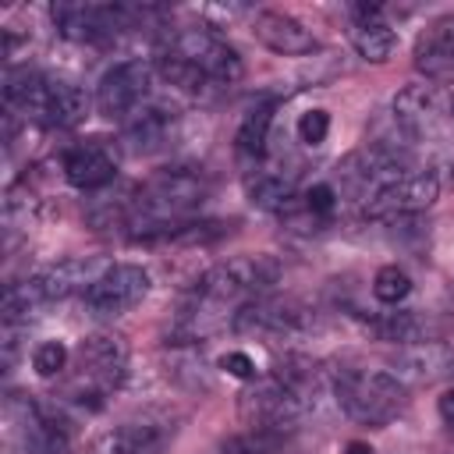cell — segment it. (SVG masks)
Here are the masks:
<instances>
[{
  "mask_svg": "<svg viewBox=\"0 0 454 454\" xmlns=\"http://www.w3.org/2000/svg\"><path fill=\"white\" fill-rule=\"evenodd\" d=\"M4 99L11 110H21L28 121L46 128H74L89 114V96L60 78H46L39 71L18 67L4 78Z\"/></svg>",
  "mask_w": 454,
  "mask_h": 454,
  "instance_id": "6da1fadb",
  "label": "cell"
},
{
  "mask_svg": "<svg viewBox=\"0 0 454 454\" xmlns=\"http://www.w3.org/2000/svg\"><path fill=\"white\" fill-rule=\"evenodd\" d=\"M209 184L199 167H167L153 174L138 192H135V213L131 227H163L184 220L199 202L206 199Z\"/></svg>",
  "mask_w": 454,
  "mask_h": 454,
  "instance_id": "7a4b0ae2",
  "label": "cell"
},
{
  "mask_svg": "<svg viewBox=\"0 0 454 454\" xmlns=\"http://www.w3.org/2000/svg\"><path fill=\"white\" fill-rule=\"evenodd\" d=\"M337 404L362 426H387L404 408V383L387 369H340L333 376Z\"/></svg>",
  "mask_w": 454,
  "mask_h": 454,
  "instance_id": "3957f363",
  "label": "cell"
},
{
  "mask_svg": "<svg viewBox=\"0 0 454 454\" xmlns=\"http://www.w3.org/2000/svg\"><path fill=\"white\" fill-rule=\"evenodd\" d=\"M277 280H280V262L273 255L266 252L234 255L216 262L195 280V298L213 305H245L252 298H266Z\"/></svg>",
  "mask_w": 454,
  "mask_h": 454,
  "instance_id": "277c9868",
  "label": "cell"
},
{
  "mask_svg": "<svg viewBox=\"0 0 454 454\" xmlns=\"http://www.w3.org/2000/svg\"><path fill=\"white\" fill-rule=\"evenodd\" d=\"M4 443L11 454H67V426L50 415L39 401L11 394L4 401Z\"/></svg>",
  "mask_w": 454,
  "mask_h": 454,
  "instance_id": "5b68a950",
  "label": "cell"
},
{
  "mask_svg": "<svg viewBox=\"0 0 454 454\" xmlns=\"http://www.w3.org/2000/svg\"><path fill=\"white\" fill-rule=\"evenodd\" d=\"M394 121L415 142H436L454 131V96L433 82H411L394 96Z\"/></svg>",
  "mask_w": 454,
  "mask_h": 454,
  "instance_id": "8992f818",
  "label": "cell"
},
{
  "mask_svg": "<svg viewBox=\"0 0 454 454\" xmlns=\"http://www.w3.org/2000/svg\"><path fill=\"white\" fill-rule=\"evenodd\" d=\"M128 376V348L114 333H92L78 344V404H103Z\"/></svg>",
  "mask_w": 454,
  "mask_h": 454,
  "instance_id": "52a82bcc",
  "label": "cell"
},
{
  "mask_svg": "<svg viewBox=\"0 0 454 454\" xmlns=\"http://www.w3.org/2000/svg\"><path fill=\"white\" fill-rule=\"evenodd\" d=\"M142 11L124 7V4H82V0H64L50 7V18L57 32L71 43H103L117 32H124Z\"/></svg>",
  "mask_w": 454,
  "mask_h": 454,
  "instance_id": "ba28073f",
  "label": "cell"
},
{
  "mask_svg": "<svg viewBox=\"0 0 454 454\" xmlns=\"http://www.w3.org/2000/svg\"><path fill=\"white\" fill-rule=\"evenodd\" d=\"M309 401L301 394H294L291 387H284L280 380H262L255 387H248L238 401V415L248 429H277V433H294L301 415H305Z\"/></svg>",
  "mask_w": 454,
  "mask_h": 454,
  "instance_id": "9c48e42d",
  "label": "cell"
},
{
  "mask_svg": "<svg viewBox=\"0 0 454 454\" xmlns=\"http://www.w3.org/2000/svg\"><path fill=\"white\" fill-rule=\"evenodd\" d=\"M163 50L192 60L213 85H234L245 74V64L238 57V50L227 46L220 35H213L209 28H177V32L167 35Z\"/></svg>",
  "mask_w": 454,
  "mask_h": 454,
  "instance_id": "30bf717a",
  "label": "cell"
},
{
  "mask_svg": "<svg viewBox=\"0 0 454 454\" xmlns=\"http://www.w3.org/2000/svg\"><path fill=\"white\" fill-rule=\"evenodd\" d=\"M436 195H440V177L429 167L426 170H404L390 184L372 192L362 202V213L369 220H397V216H411V213L429 209L436 202Z\"/></svg>",
  "mask_w": 454,
  "mask_h": 454,
  "instance_id": "8fae6325",
  "label": "cell"
},
{
  "mask_svg": "<svg viewBox=\"0 0 454 454\" xmlns=\"http://www.w3.org/2000/svg\"><path fill=\"white\" fill-rule=\"evenodd\" d=\"M309 312L294 301L280 298H252L231 312V330L245 337H266V340H284L298 337L309 330Z\"/></svg>",
  "mask_w": 454,
  "mask_h": 454,
  "instance_id": "7c38bea8",
  "label": "cell"
},
{
  "mask_svg": "<svg viewBox=\"0 0 454 454\" xmlns=\"http://www.w3.org/2000/svg\"><path fill=\"white\" fill-rule=\"evenodd\" d=\"M149 294V273L135 262H114L85 287V309L92 316H121Z\"/></svg>",
  "mask_w": 454,
  "mask_h": 454,
  "instance_id": "4fadbf2b",
  "label": "cell"
},
{
  "mask_svg": "<svg viewBox=\"0 0 454 454\" xmlns=\"http://www.w3.org/2000/svg\"><path fill=\"white\" fill-rule=\"evenodd\" d=\"M149 82H153V71L145 60H121L114 64L99 85H96V106L103 117L110 121H128L149 96Z\"/></svg>",
  "mask_w": 454,
  "mask_h": 454,
  "instance_id": "5bb4252c",
  "label": "cell"
},
{
  "mask_svg": "<svg viewBox=\"0 0 454 454\" xmlns=\"http://www.w3.org/2000/svg\"><path fill=\"white\" fill-rule=\"evenodd\" d=\"M170 440L167 422L156 419H128L103 429L92 443V454H163Z\"/></svg>",
  "mask_w": 454,
  "mask_h": 454,
  "instance_id": "9a60e30c",
  "label": "cell"
},
{
  "mask_svg": "<svg viewBox=\"0 0 454 454\" xmlns=\"http://www.w3.org/2000/svg\"><path fill=\"white\" fill-rule=\"evenodd\" d=\"M252 32L266 50L280 57H301L316 50V35L305 28V21H298L287 11H259L252 21Z\"/></svg>",
  "mask_w": 454,
  "mask_h": 454,
  "instance_id": "2e32d148",
  "label": "cell"
},
{
  "mask_svg": "<svg viewBox=\"0 0 454 454\" xmlns=\"http://www.w3.org/2000/svg\"><path fill=\"white\" fill-rule=\"evenodd\" d=\"M415 67L429 82H454V14L433 21L415 43Z\"/></svg>",
  "mask_w": 454,
  "mask_h": 454,
  "instance_id": "e0dca14e",
  "label": "cell"
},
{
  "mask_svg": "<svg viewBox=\"0 0 454 454\" xmlns=\"http://www.w3.org/2000/svg\"><path fill=\"white\" fill-rule=\"evenodd\" d=\"M397 365V380H415V383H429L440 380L447 372H454V344L447 340H419L397 351L394 358Z\"/></svg>",
  "mask_w": 454,
  "mask_h": 454,
  "instance_id": "ac0fdd59",
  "label": "cell"
},
{
  "mask_svg": "<svg viewBox=\"0 0 454 454\" xmlns=\"http://www.w3.org/2000/svg\"><path fill=\"white\" fill-rule=\"evenodd\" d=\"M64 177L82 192H99L117 177V163L99 142H85L64 153Z\"/></svg>",
  "mask_w": 454,
  "mask_h": 454,
  "instance_id": "d6986e66",
  "label": "cell"
},
{
  "mask_svg": "<svg viewBox=\"0 0 454 454\" xmlns=\"http://www.w3.org/2000/svg\"><path fill=\"white\" fill-rule=\"evenodd\" d=\"M174 128V114L160 103H142L128 121H124V142L135 149V153H153L167 142Z\"/></svg>",
  "mask_w": 454,
  "mask_h": 454,
  "instance_id": "ffe728a7",
  "label": "cell"
},
{
  "mask_svg": "<svg viewBox=\"0 0 454 454\" xmlns=\"http://www.w3.org/2000/svg\"><path fill=\"white\" fill-rule=\"evenodd\" d=\"M294 181H298V170L259 167L255 174L245 177V192H248V202H255L262 209H284L294 195Z\"/></svg>",
  "mask_w": 454,
  "mask_h": 454,
  "instance_id": "44dd1931",
  "label": "cell"
},
{
  "mask_svg": "<svg viewBox=\"0 0 454 454\" xmlns=\"http://www.w3.org/2000/svg\"><path fill=\"white\" fill-rule=\"evenodd\" d=\"M273 114H277V99H259L238 124V153L245 156H266V142H270V128H273Z\"/></svg>",
  "mask_w": 454,
  "mask_h": 454,
  "instance_id": "7402d4cb",
  "label": "cell"
},
{
  "mask_svg": "<svg viewBox=\"0 0 454 454\" xmlns=\"http://www.w3.org/2000/svg\"><path fill=\"white\" fill-rule=\"evenodd\" d=\"M365 326H369L380 340H390V344H401V348L419 344V340H429V337H426L429 326H426V319L415 316V312H380V316H369Z\"/></svg>",
  "mask_w": 454,
  "mask_h": 454,
  "instance_id": "603a6c76",
  "label": "cell"
},
{
  "mask_svg": "<svg viewBox=\"0 0 454 454\" xmlns=\"http://www.w3.org/2000/svg\"><path fill=\"white\" fill-rule=\"evenodd\" d=\"M355 50H358V57L362 60H369V64H383V60H390L394 57V50H397V32L387 25V21H362L358 28H355Z\"/></svg>",
  "mask_w": 454,
  "mask_h": 454,
  "instance_id": "cb8c5ba5",
  "label": "cell"
},
{
  "mask_svg": "<svg viewBox=\"0 0 454 454\" xmlns=\"http://www.w3.org/2000/svg\"><path fill=\"white\" fill-rule=\"evenodd\" d=\"M287 433H277V429H245L231 440H223L216 447V454H277L284 447Z\"/></svg>",
  "mask_w": 454,
  "mask_h": 454,
  "instance_id": "d4e9b609",
  "label": "cell"
},
{
  "mask_svg": "<svg viewBox=\"0 0 454 454\" xmlns=\"http://www.w3.org/2000/svg\"><path fill=\"white\" fill-rule=\"evenodd\" d=\"M408 291H411V277H408L401 266H380V270H376V277H372V294H376V301L397 305V301L408 298Z\"/></svg>",
  "mask_w": 454,
  "mask_h": 454,
  "instance_id": "484cf974",
  "label": "cell"
},
{
  "mask_svg": "<svg viewBox=\"0 0 454 454\" xmlns=\"http://www.w3.org/2000/svg\"><path fill=\"white\" fill-rule=\"evenodd\" d=\"M67 365V348L60 340H43L35 351H32V369L39 376H57L60 369Z\"/></svg>",
  "mask_w": 454,
  "mask_h": 454,
  "instance_id": "4316f807",
  "label": "cell"
},
{
  "mask_svg": "<svg viewBox=\"0 0 454 454\" xmlns=\"http://www.w3.org/2000/svg\"><path fill=\"white\" fill-rule=\"evenodd\" d=\"M326 135H330V114L326 110H305L301 114V121H298V138L305 142V145H319V142H326Z\"/></svg>",
  "mask_w": 454,
  "mask_h": 454,
  "instance_id": "83f0119b",
  "label": "cell"
},
{
  "mask_svg": "<svg viewBox=\"0 0 454 454\" xmlns=\"http://www.w3.org/2000/svg\"><path fill=\"white\" fill-rule=\"evenodd\" d=\"M305 209L312 213V216H319V220H326L333 209H337V192L330 188V184H312L309 192H305Z\"/></svg>",
  "mask_w": 454,
  "mask_h": 454,
  "instance_id": "f1b7e54d",
  "label": "cell"
},
{
  "mask_svg": "<svg viewBox=\"0 0 454 454\" xmlns=\"http://www.w3.org/2000/svg\"><path fill=\"white\" fill-rule=\"evenodd\" d=\"M220 369H227V372L238 376V380H255V362H252V355H245V351H227V355L220 358Z\"/></svg>",
  "mask_w": 454,
  "mask_h": 454,
  "instance_id": "f546056e",
  "label": "cell"
},
{
  "mask_svg": "<svg viewBox=\"0 0 454 454\" xmlns=\"http://www.w3.org/2000/svg\"><path fill=\"white\" fill-rule=\"evenodd\" d=\"M436 411H440L443 426H450V429H454V390H443V394H440V401H436Z\"/></svg>",
  "mask_w": 454,
  "mask_h": 454,
  "instance_id": "4dcf8cb0",
  "label": "cell"
},
{
  "mask_svg": "<svg viewBox=\"0 0 454 454\" xmlns=\"http://www.w3.org/2000/svg\"><path fill=\"white\" fill-rule=\"evenodd\" d=\"M344 454H372V447H369V443H365V440H351V443H348V450H344Z\"/></svg>",
  "mask_w": 454,
  "mask_h": 454,
  "instance_id": "1f68e13d",
  "label": "cell"
}]
</instances>
